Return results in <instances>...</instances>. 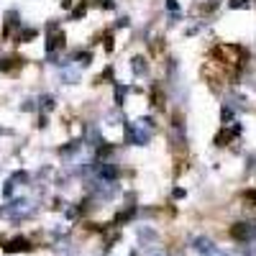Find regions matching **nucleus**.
<instances>
[{"label":"nucleus","instance_id":"obj_1","mask_svg":"<svg viewBox=\"0 0 256 256\" xmlns=\"http://www.w3.org/2000/svg\"><path fill=\"white\" fill-rule=\"evenodd\" d=\"M246 52L236 44H218L216 49L210 52V59H208V77L218 82H233L238 80L244 64H246Z\"/></svg>","mask_w":256,"mask_h":256},{"label":"nucleus","instance_id":"obj_2","mask_svg":"<svg viewBox=\"0 0 256 256\" xmlns=\"http://www.w3.org/2000/svg\"><path fill=\"white\" fill-rule=\"evenodd\" d=\"M230 236L236 238V241H246L251 236V226L248 223H236V226L230 228Z\"/></svg>","mask_w":256,"mask_h":256},{"label":"nucleus","instance_id":"obj_3","mask_svg":"<svg viewBox=\"0 0 256 256\" xmlns=\"http://www.w3.org/2000/svg\"><path fill=\"white\" fill-rule=\"evenodd\" d=\"M20 67H24V59L20 56H8V59L0 62V72H16Z\"/></svg>","mask_w":256,"mask_h":256},{"label":"nucleus","instance_id":"obj_4","mask_svg":"<svg viewBox=\"0 0 256 256\" xmlns=\"http://www.w3.org/2000/svg\"><path fill=\"white\" fill-rule=\"evenodd\" d=\"M31 246H28V241L26 238H13L8 246H6V251H28Z\"/></svg>","mask_w":256,"mask_h":256}]
</instances>
